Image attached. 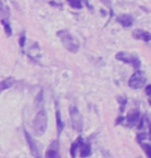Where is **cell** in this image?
Wrapping results in <instances>:
<instances>
[{"instance_id":"7c38bea8","label":"cell","mask_w":151,"mask_h":158,"mask_svg":"<svg viewBox=\"0 0 151 158\" xmlns=\"http://www.w3.org/2000/svg\"><path fill=\"white\" fill-rule=\"evenodd\" d=\"M14 84V77H6L3 81L0 82V93L2 91L6 90V89H10V87H13Z\"/></svg>"},{"instance_id":"52a82bcc","label":"cell","mask_w":151,"mask_h":158,"mask_svg":"<svg viewBox=\"0 0 151 158\" xmlns=\"http://www.w3.org/2000/svg\"><path fill=\"white\" fill-rule=\"evenodd\" d=\"M139 119H140V111L139 110H135V111L129 113L128 116L124 118L123 122H126L124 125L128 127H133L134 125L138 123Z\"/></svg>"},{"instance_id":"5b68a950","label":"cell","mask_w":151,"mask_h":158,"mask_svg":"<svg viewBox=\"0 0 151 158\" xmlns=\"http://www.w3.org/2000/svg\"><path fill=\"white\" fill-rule=\"evenodd\" d=\"M146 83V74L142 70H136L129 80V87L133 90H137L145 86Z\"/></svg>"},{"instance_id":"ac0fdd59","label":"cell","mask_w":151,"mask_h":158,"mask_svg":"<svg viewBox=\"0 0 151 158\" xmlns=\"http://www.w3.org/2000/svg\"><path fill=\"white\" fill-rule=\"evenodd\" d=\"M142 146V149L147 155V158H151V145L149 144H140Z\"/></svg>"},{"instance_id":"603a6c76","label":"cell","mask_w":151,"mask_h":158,"mask_svg":"<svg viewBox=\"0 0 151 158\" xmlns=\"http://www.w3.org/2000/svg\"><path fill=\"white\" fill-rule=\"evenodd\" d=\"M148 125H149V139L151 141V123L148 122Z\"/></svg>"},{"instance_id":"44dd1931","label":"cell","mask_w":151,"mask_h":158,"mask_svg":"<svg viewBox=\"0 0 151 158\" xmlns=\"http://www.w3.org/2000/svg\"><path fill=\"white\" fill-rule=\"evenodd\" d=\"M145 93H146L148 96H151V85H148L146 88H145Z\"/></svg>"},{"instance_id":"7402d4cb","label":"cell","mask_w":151,"mask_h":158,"mask_svg":"<svg viewBox=\"0 0 151 158\" xmlns=\"http://www.w3.org/2000/svg\"><path fill=\"white\" fill-rule=\"evenodd\" d=\"M25 40H26V37H25V35H23L22 37H21V40H20V44H21V47H24V43H25Z\"/></svg>"},{"instance_id":"2e32d148","label":"cell","mask_w":151,"mask_h":158,"mask_svg":"<svg viewBox=\"0 0 151 158\" xmlns=\"http://www.w3.org/2000/svg\"><path fill=\"white\" fill-rule=\"evenodd\" d=\"M68 3L70 4L71 7L73 8H77V10H80L82 7V3H81V0H67Z\"/></svg>"},{"instance_id":"277c9868","label":"cell","mask_w":151,"mask_h":158,"mask_svg":"<svg viewBox=\"0 0 151 158\" xmlns=\"http://www.w3.org/2000/svg\"><path fill=\"white\" fill-rule=\"evenodd\" d=\"M69 114L73 129L77 131V132H81L82 129H83V118H82L80 112L78 111L76 106H71L69 108Z\"/></svg>"},{"instance_id":"ba28073f","label":"cell","mask_w":151,"mask_h":158,"mask_svg":"<svg viewBox=\"0 0 151 158\" xmlns=\"http://www.w3.org/2000/svg\"><path fill=\"white\" fill-rule=\"evenodd\" d=\"M25 138H26V141H27L28 145H29V148H30V151H31L32 155H33L35 158H41L36 143L34 142V139L31 138V135H29L28 131H26V130H25Z\"/></svg>"},{"instance_id":"d4e9b609","label":"cell","mask_w":151,"mask_h":158,"mask_svg":"<svg viewBox=\"0 0 151 158\" xmlns=\"http://www.w3.org/2000/svg\"><path fill=\"white\" fill-rule=\"evenodd\" d=\"M149 102H150V104H151V99H149Z\"/></svg>"},{"instance_id":"e0dca14e","label":"cell","mask_w":151,"mask_h":158,"mask_svg":"<svg viewBox=\"0 0 151 158\" xmlns=\"http://www.w3.org/2000/svg\"><path fill=\"white\" fill-rule=\"evenodd\" d=\"M1 23H2V25L4 26V31H5V33H6V35L7 36H10L11 35V28H10V23H8L6 20H1Z\"/></svg>"},{"instance_id":"7a4b0ae2","label":"cell","mask_w":151,"mask_h":158,"mask_svg":"<svg viewBox=\"0 0 151 158\" xmlns=\"http://www.w3.org/2000/svg\"><path fill=\"white\" fill-rule=\"evenodd\" d=\"M46 128H47V114L44 110H41L35 116L33 120V129L35 131V135L38 136L44 135Z\"/></svg>"},{"instance_id":"cb8c5ba5","label":"cell","mask_w":151,"mask_h":158,"mask_svg":"<svg viewBox=\"0 0 151 158\" xmlns=\"http://www.w3.org/2000/svg\"><path fill=\"white\" fill-rule=\"evenodd\" d=\"M103 2H104V3H106L108 5V6H110V1H109V0H102Z\"/></svg>"},{"instance_id":"d6986e66","label":"cell","mask_w":151,"mask_h":158,"mask_svg":"<svg viewBox=\"0 0 151 158\" xmlns=\"http://www.w3.org/2000/svg\"><path fill=\"white\" fill-rule=\"evenodd\" d=\"M43 101V91H40L39 94L37 95L36 99H35V103H36V106H39Z\"/></svg>"},{"instance_id":"8fae6325","label":"cell","mask_w":151,"mask_h":158,"mask_svg":"<svg viewBox=\"0 0 151 158\" xmlns=\"http://www.w3.org/2000/svg\"><path fill=\"white\" fill-rule=\"evenodd\" d=\"M82 144H83V139H82L81 136H78L77 139H76V141L72 144V146H71V149H70V153H71V156H72V158H75L76 152H77L78 149L81 147Z\"/></svg>"},{"instance_id":"9c48e42d","label":"cell","mask_w":151,"mask_h":158,"mask_svg":"<svg viewBox=\"0 0 151 158\" xmlns=\"http://www.w3.org/2000/svg\"><path fill=\"white\" fill-rule=\"evenodd\" d=\"M133 37L135 40H141L144 41H150L151 40V33L147 31L141 30V29H136L133 31Z\"/></svg>"},{"instance_id":"8992f818","label":"cell","mask_w":151,"mask_h":158,"mask_svg":"<svg viewBox=\"0 0 151 158\" xmlns=\"http://www.w3.org/2000/svg\"><path fill=\"white\" fill-rule=\"evenodd\" d=\"M45 158H62L60 154V144L58 139L50 143L48 148L46 149Z\"/></svg>"},{"instance_id":"ffe728a7","label":"cell","mask_w":151,"mask_h":158,"mask_svg":"<svg viewBox=\"0 0 151 158\" xmlns=\"http://www.w3.org/2000/svg\"><path fill=\"white\" fill-rule=\"evenodd\" d=\"M136 139H137V142L139 144H142V141H144V139H146V133H144V132L138 133L137 136H136Z\"/></svg>"},{"instance_id":"3957f363","label":"cell","mask_w":151,"mask_h":158,"mask_svg":"<svg viewBox=\"0 0 151 158\" xmlns=\"http://www.w3.org/2000/svg\"><path fill=\"white\" fill-rule=\"evenodd\" d=\"M115 58L117 60L123 62V63L132 64L133 67L137 70H139V68L141 67V60L138 57V55L136 54H132V53H128V52H118L115 55Z\"/></svg>"},{"instance_id":"6da1fadb","label":"cell","mask_w":151,"mask_h":158,"mask_svg":"<svg viewBox=\"0 0 151 158\" xmlns=\"http://www.w3.org/2000/svg\"><path fill=\"white\" fill-rule=\"evenodd\" d=\"M59 38L61 40L62 44H63L64 48L67 51L71 53H77L79 50V44L78 41L74 38L69 31L67 30H60L57 33Z\"/></svg>"},{"instance_id":"9a60e30c","label":"cell","mask_w":151,"mask_h":158,"mask_svg":"<svg viewBox=\"0 0 151 158\" xmlns=\"http://www.w3.org/2000/svg\"><path fill=\"white\" fill-rule=\"evenodd\" d=\"M117 100L120 104V114H122L124 112V109H126V103H128V98L124 97V96H118Z\"/></svg>"},{"instance_id":"4fadbf2b","label":"cell","mask_w":151,"mask_h":158,"mask_svg":"<svg viewBox=\"0 0 151 158\" xmlns=\"http://www.w3.org/2000/svg\"><path fill=\"white\" fill-rule=\"evenodd\" d=\"M80 149V156L81 157H87L90 156L91 153V145L90 144H82Z\"/></svg>"},{"instance_id":"30bf717a","label":"cell","mask_w":151,"mask_h":158,"mask_svg":"<svg viewBox=\"0 0 151 158\" xmlns=\"http://www.w3.org/2000/svg\"><path fill=\"white\" fill-rule=\"evenodd\" d=\"M116 21L118 23L120 24L121 26H123V27L128 28V27H131V26L133 25V23H134V19H133V17L131 16V15H121V16L117 17Z\"/></svg>"},{"instance_id":"5bb4252c","label":"cell","mask_w":151,"mask_h":158,"mask_svg":"<svg viewBox=\"0 0 151 158\" xmlns=\"http://www.w3.org/2000/svg\"><path fill=\"white\" fill-rule=\"evenodd\" d=\"M56 116H57V129H58V135L60 136L62 130L64 128V123L62 122L61 119V113L59 111V109L57 108V112H56Z\"/></svg>"}]
</instances>
